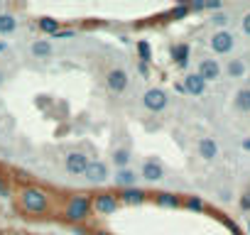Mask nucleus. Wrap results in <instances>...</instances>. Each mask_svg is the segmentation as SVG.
<instances>
[{
  "label": "nucleus",
  "instance_id": "34",
  "mask_svg": "<svg viewBox=\"0 0 250 235\" xmlns=\"http://www.w3.org/2000/svg\"><path fill=\"white\" fill-rule=\"evenodd\" d=\"M93 235H110V233H108V230H96Z\"/></svg>",
  "mask_w": 250,
  "mask_h": 235
},
{
  "label": "nucleus",
  "instance_id": "22",
  "mask_svg": "<svg viewBox=\"0 0 250 235\" xmlns=\"http://www.w3.org/2000/svg\"><path fill=\"white\" fill-rule=\"evenodd\" d=\"M15 30H18L15 15H10V13H3V15H0V35H10V32H15Z\"/></svg>",
  "mask_w": 250,
  "mask_h": 235
},
{
  "label": "nucleus",
  "instance_id": "29",
  "mask_svg": "<svg viewBox=\"0 0 250 235\" xmlns=\"http://www.w3.org/2000/svg\"><path fill=\"white\" fill-rule=\"evenodd\" d=\"M240 27H243V35H248V37H250V13H245V15H243Z\"/></svg>",
  "mask_w": 250,
  "mask_h": 235
},
{
  "label": "nucleus",
  "instance_id": "35",
  "mask_svg": "<svg viewBox=\"0 0 250 235\" xmlns=\"http://www.w3.org/2000/svg\"><path fill=\"white\" fill-rule=\"evenodd\" d=\"M3 81H5V71H0V86H3Z\"/></svg>",
  "mask_w": 250,
  "mask_h": 235
},
{
  "label": "nucleus",
  "instance_id": "32",
  "mask_svg": "<svg viewBox=\"0 0 250 235\" xmlns=\"http://www.w3.org/2000/svg\"><path fill=\"white\" fill-rule=\"evenodd\" d=\"M243 150H245V152H250V137H245V140H243Z\"/></svg>",
  "mask_w": 250,
  "mask_h": 235
},
{
  "label": "nucleus",
  "instance_id": "10",
  "mask_svg": "<svg viewBox=\"0 0 250 235\" xmlns=\"http://www.w3.org/2000/svg\"><path fill=\"white\" fill-rule=\"evenodd\" d=\"M140 176L145 179V181H162L165 179V167L157 162V159H145L143 162V167H140Z\"/></svg>",
  "mask_w": 250,
  "mask_h": 235
},
{
  "label": "nucleus",
  "instance_id": "25",
  "mask_svg": "<svg viewBox=\"0 0 250 235\" xmlns=\"http://www.w3.org/2000/svg\"><path fill=\"white\" fill-rule=\"evenodd\" d=\"M187 15H189V3H179V5L172 8V13H169L172 20H182V18H187Z\"/></svg>",
  "mask_w": 250,
  "mask_h": 235
},
{
  "label": "nucleus",
  "instance_id": "31",
  "mask_svg": "<svg viewBox=\"0 0 250 235\" xmlns=\"http://www.w3.org/2000/svg\"><path fill=\"white\" fill-rule=\"evenodd\" d=\"M221 8H223V5L218 3V0H213V3H204V10H213V13H216V10H221Z\"/></svg>",
  "mask_w": 250,
  "mask_h": 235
},
{
  "label": "nucleus",
  "instance_id": "11",
  "mask_svg": "<svg viewBox=\"0 0 250 235\" xmlns=\"http://www.w3.org/2000/svg\"><path fill=\"white\" fill-rule=\"evenodd\" d=\"M196 74H199L206 83H208V81H218V78H221V64H218L216 59H201Z\"/></svg>",
  "mask_w": 250,
  "mask_h": 235
},
{
  "label": "nucleus",
  "instance_id": "5",
  "mask_svg": "<svg viewBox=\"0 0 250 235\" xmlns=\"http://www.w3.org/2000/svg\"><path fill=\"white\" fill-rule=\"evenodd\" d=\"M88 162H91V159H88L86 152H81V150H71V152L64 157V169H66L71 176H83Z\"/></svg>",
  "mask_w": 250,
  "mask_h": 235
},
{
  "label": "nucleus",
  "instance_id": "23",
  "mask_svg": "<svg viewBox=\"0 0 250 235\" xmlns=\"http://www.w3.org/2000/svg\"><path fill=\"white\" fill-rule=\"evenodd\" d=\"M182 206H184V208H189V211H196V213H201V211L206 208V203H204V198H201V196H187V198L182 201Z\"/></svg>",
  "mask_w": 250,
  "mask_h": 235
},
{
  "label": "nucleus",
  "instance_id": "4",
  "mask_svg": "<svg viewBox=\"0 0 250 235\" xmlns=\"http://www.w3.org/2000/svg\"><path fill=\"white\" fill-rule=\"evenodd\" d=\"M143 105L150 110V113H162L167 105H169V96L165 88L155 86V88H147L145 96H143Z\"/></svg>",
  "mask_w": 250,
  "mask_h": 235
},
{
  "label": "nucleus",
  "instance_id": "8",
  "mask_svg": "<svg viewBox=\"0 0 250 235\" xmlns=\"http://www.w3.org/2000/svg\"><path fill=\"white\" fill-rule=\"evenodd\" d=\"M211 49L216 52V54H228V52H233V47H235V37L228 32V30H218V32H213V37H211Z\"/></svg>",
  "mask_w": 250,
  "mask_h": 235
},
{
  "label": "nucleus",
  "instance_id": "2",
  "mask_svg": "<svg viewBox=\"0 0 250 235\" xmlns=\"http://www.w3.org/2000/svg\"><path fill=\"white\" fill-rule=\"evenodd\" d=\"M91 194L86 191H79V194H71L66 196L64 201V208H62V218L71 225H81L91 218Z\"/></svg>",
  "mask_w": 250,
  "mask_h": 235
},
{
  "label": "nucleus",
  "instance_id": "15",
  "mask_svg": "<svg viewBox=\"0 0 250 235\" xmlns=\"http://www.w3.org/2000/svg\"><path fill=\"white\" fill-rule=\"evenodd\" d=\"M30 52H32V57H35V59H49V57H52V52H54V47H52V42H49V39H35V42H32V47H30Z\"/></svg>",
  "mask_w": 250,
  "mask_h": 235
},
{
  "label": "nucleus",
  "instance_id": "24",
  "mask_svg": "<svg viewBox=\"0 0 250 235\" xmlns=\"http://www.w3.org/2000/svg\"><path fill=\"white\" fill-rule=\"evenodd\" d=\"M138 54H140V59H143V64H147V61H152V49H150V44L145 42V39H140L138 44Z\"/></svg>",
  "mask_w": 250,
  "mask_h": 235
},
{
  "label": "nucleus",
  "instance_id": "30",
  "mask_svg": "<svg viewBox=\"0 0 250 235\" xmlns=\"http://www.w3.org/2000/svg\"><path fill=\"white\" fill-rule=\"evenodd\" d=\"M54 39H69V37H74V30H59L57 35H52Z\"/></svg>",
  "mask_w": 250,
  "mask_h": 235
},
{
  "label": "nucleus",
  "instance_id": "9",
  "mask_svg": "<svg viewBox=\"0 0 250 235\" xmlns=\"http://www.w3.org/2000/svg\"><path fill=\"white\" fill-rule=\"evenodd\" d=\"M83 176H86V181H91V184H103V181L110 176V172H108V164H105L103 159H91Z\"/></svg>",
  "mask_w": 250,
  "mask_h": 235
},
{
  "label": "nucleus",
  "instance_id": "33",
  "mask_svg": "<svg viewBox=\"0 0 250 235\" xmlns=\"http://www.w3.org/2000/svg\"><path fill=\"white\" fill-rule=\"evenodd\" d=\"M5 49H8V44H5V42H0V54H3Z\"/></svg>",
  "mask_w": 250,
  "mask_h": 235
},
{
  "label": "nucleus",
  "instance_id": "19",
  "mask_svg": "<svg viewBox=\"0 0 250 235\" xmlns=\"http://www.w3.org/2000/svg\"><path fill=\"white\" fill-rule=\"evenodd\" d=\"M37 27H40L44 35H49V37H52V35H57V32L62 30V22H59V20H54V18H49V15H44V18H40V20H37Z\"/></svg>",
  "mask_w": 250,
  "mask_h": 235
},
{
  "label": "nucleus",
  "instance_id": "1",
  "mask_svg": "<svg viewBox=\"0 0 250 235\" xmlns=\"http://www.w3.org/2000/svg\"><path fill=\"white\" fill-rule=\"evenodd\" d=\"M18 208L30 218H42L52 211V194L40 184H27L18 194Z\"/></svg>",
  "mask_w": 250,
  "mask_h": 235
},
{
  "label": "nucleus",
  "instance_id": "13",
  "mask_svg": "<svg viewBox=\"0 0 250 235\" xmlns=\"http://www.w3.org/2000/svg\"><path fill=\"white\" fill-rule=\"evenodd\" d=\"M169 54H172V61H174L179 69H187V66H189V57H191V47H189L187 42H179V44H174V47L169 49Z\"/></svg>",
  "mask_w": 250,
  "mask_h": 235
},
{
  "label": "nucleus",
  "instance_id": "16",
  "mask_svg": "<svg viewBox=\"0 0 250 235\" xmlns=\"http://www.w3.org/2000/svg\"><path fill=\"white\" fill-rule=\"evenodd\" d=\"M113 179H115V184H118V186L130 189V186H135V184H138V179H140V176H138L133 169H118Z\"/></svg>",
  "mask_w": 250,
  "mask_h": 235
},
{
  "label": "nucleus",
  "instance_id": "14",
  "mask_svg": "<svg viewBox=\"0 0 250 235\" xmlns=\"http://www.w3.org/2000/svg\"><path fill=\"white\" fill-rule=\"evenodd\" d=\"M199 157L206 159V162H213L218 157V145L213 137H201L199 140Z\"/></svg>",
  "mask_w": 250,
  "mask_h": 235
},
{
  "label": "nucleus",
  "instance_id": "17",
  "mask_svg": "<svg viewBox=\"0 0 250 235\" xmlns=\"http://www.w3.org/2000/svg\"><path fill=\"white\" fill-rule=\"evenodd\" d=\"M155 203L162 206V208H179V206H182V198H179L177 194L160 191V194H155Z\"/></svg>",
  "mask_w": 250,
  "mask_h": 235
},
{
  "label": "nucleus",
  "instance_id": "27",
  "mask_svg": "<svg viewBox=\"0 0 250 235\" xmlns=\"http://www.w3.org/2000/svg\"><path fill=\"white\" fill-rule=\"evenodd\" d=\"M8 196H10V184L3 176V172H0V198H8Z\"/></svg>",
  "mask_w": 250,
  "mask_h": 235
},
{
  "label": "nucleus",
  "instance_id": "20",
  "mask_svg": "<svg viewBox=\"0 0 250 235\" xmlns=\"http://www.w3.org/2000/svg\"><path fill=\"white\" fill-rule=\"evenodd\" d=\"M245 71H248V66H245L243 59H230V61L226 64V74H228L230 78H243Z\"/></svg>",
  "mask_w": 250,
  "mask_h": 235
},
{
  "label": "nucleus",
  "instance_id": "7",
  "mask_svg": "<svg viewBox=\"0 0 250 235\" xmlns=\"http://www.w3.org/2000/svg\"><path fill=\"white\" fill-rule=\"evenodd\" d=\"M147 198H150V194H147L145 189H140V186L123 189V191L118 194V201H120V206H143Z\"/></svg>",
  "mask_w": 250,
  "mask_h": 235
},
{
  "label": "nucleus",
  "instance_id": "12",
  "mask_svg": "<svg viewBox=\"0 0 250 235\" xmlns=\"http://www.w3.org/2000/svg\"><path fill=\"white\" fill-rule=\"evenodd\" d=\"M182 86H184V93H189V96H204L206 93V81L199 74H187Z\"/></svg>",
  "mask_w": 250,
  "mask_h": 235
},
{
  "label": "nucleus",
  "instance_id": "26",
  "mask_svg": "<svg viewBox=\"0 0 250 235\" xmlns=\"http://www.w3.org/2000/svg\"><path fill=\"white\" fill-rule=\"evenodd\" d=\"M211 22H213L216 27H221V30H223V27L230 22V18H228V13H216V15L211 18Z\"/></svg>",
  "mask_w": 250,
  "mask_h": 235
},
{
  "label": "nucleus",
  "instance_id": "21",
  "mask_svg": "<svg viewBox=\"0 0 250 235\" xmlns=\"http://www.w3.org/2000/svg\"><path fill=\"white\" fill-rule=\"evenodd\" d=\"M233 105L240 110V113H250V88H240L233 98Z\"/></svg>",
  "mask_w": 250,
  "mask_h": 235
},
{
  "label": "nucleus",
  "instance_id": "6",
  "mask_svg": "<svg viewBox=\"0 0 250 235\" xmlns=\"http://www.w3.org/2000/svg\"><path fill=\"white\" fill-rule=\"evenodd\" d=\"M128 81H130L128 71L120 69V66H113V69H108V74H105V86H108L110 93H123L125 88H128Z\"/></svg>",
  "mask_w": 250,
  "mask_h": 235
},
{
  "label": "nucleus",
  "instance_id": "28",
  "mask_svg": "<svg viewBox=\"0 0 250 235\" xmlns=\"http://www.w3.org/2000/svg\"><path fill=\"white\" fill-rule=\"evenodd\" d=\"M238 206H240V211H250V191L240 196V201H238Z\"/></svg>",
  "mask_w": 250,
  "mask_h": 235
},
{
  "label": "nucleus",
  "instance_id": "3",
  "mask_svg": "<svg viewBox=\"0 0 250 235\" xmlns=\"http://www.w3.org/2000/svg\"><path fill=\"white\" fill-rule=\"evenodd\" d=\"M120 208L118 194L115 191H98L91 194V211H96L98 215H113Z\"/></svg>",
  "mask_w": 250,
  "mask_h": 235
},
{
  "label": "nucleus",
  "instance_id": "18",
  "mask_svg": "<svg viewBox=\"0 0 250 235\" xmlns=\"http://www.w3.org/2000/svg\"><path fill=\"white\" fill-rule=\"evenodd\" d=\"M130 150L128 147H115L113 150V164H115V172L118 169H128V164H130Z\"/></svg>",
  "mask_w": 250,
  "mask_h": 235
}]
</instances>
